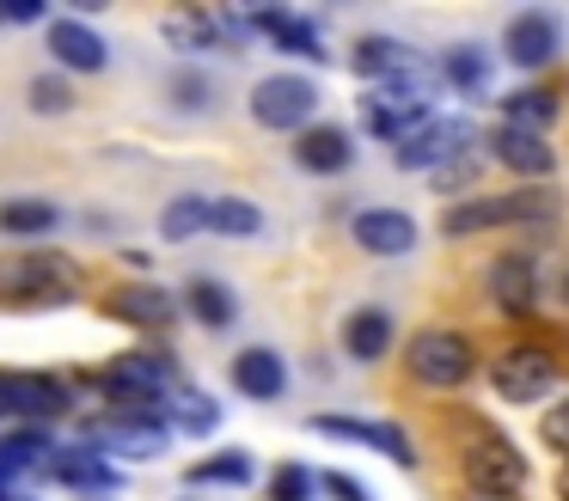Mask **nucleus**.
Returning <instances> with one entry per match:
<instances>
[{"mask_svg":"<svg viewBox=\"0 0 569 501\" xmlns=\"http://www.w3.org/2000/svg\"><path fill=\"white\" fill-rule=\"evenodd\" d=\"M80 288V263L62 251H19L0 263V305H62Z\"/></svg>","mask_w":569,"mask_h":501,"instance_id":"obj_1","label":"nucleus"},{"mask_svg":"<svg viewBox=\"0 0 569 501\" xmlns=\"http://www.w3.org/2000/svg\"><path fill=\"white\" fill-rule=\"evenodd\" d=\"M557 214V196L551 190H508V196H471V202H453L441 214L447 239H471V232H490V227H545Z\"/></svg>","mask_w":569,"mask_h":501,"instance_id":"obj_2","label":"nucleus"},{"mask_svg":"<svg viewBox=\"0 0 569 501\" xmlns=\"http://www.w3.org/2000/svg\"><path fill=\"white\" fill-rule=\"evenodd\" d=\"M405 367H410V379H417V385H429V391H453V385H466V379L478 373V349H471L466 330L429 324V330H417V337H410Z\"/></svg>","mask_w":569,"mask_h":501,"instance_id":"obj_3","label":"nucleus"},{"mask_svg":"<svg viewBox=\"0 0 569 501\" xmlns=\"http://www.w3.org/2000/svg\"><path fill=\"white\" fill-rule=\"evenodd\" d=\"M361 122H368L373 134H386V141H410L417 129H429V73L410 68L398 73V80H386L373 98H361Z\"/></svg>","mask_w":569,"mask_h":501,"instance_id":"obj_4","label":"nucleus"},{"mask_svg":"<svg viewBox=\"0 0 569 501\" xmlns=\"http://www.w3.org/2000/svg\"><path fill=\"white\" fill-rule=\"evenodd\" d=\"M312 110H319V86L300 80V73H270V80L251 92V117L263 129H282V134H307Z\"/></svg>","mask_w":569,"mask_h":501,"instance_id":"obj_5","label":"nucleus"},{"mask_svg":"<svg viewBox=\"0 0 569 501\" xmlns=\"http://www.w3.org/2000/svg\"><path fill=\"white\" fill-rule=\"evenodd\" d=\"M68 403H74V391H68L62 379L0 367V422H7V415H19V422L38 428V422H50V415H62Z\"/></svg>","mask_w":569,"mask_h":501,"instance_id":"obj_6","label":"nucleus"},{"mask_svg":"<svg viewBox=\"0 0 569 501\" xmlns=\"http://www.w3.org/2000/svg\"><path fill=\"white\" fill-rule=\"evenodd\" d=\"M459 471H466V489H483V495H515L527 483V459L515 452V440L502 434H478L466 452H459Z\"/></svg>","mask_w":569,"mask_h":501,"instance_id":"obj_7","label":"nucleus"},{"mask_svg":"<svg viewBox=\"0 0 569 501\" xmlns=\"http://www.w3.org/2000/svg\"><path fill=\"white\" fill-rule=\"evenodd\" d=\"M490 385H496V398H508V403H532L557 385V361L545 349H532V342H520V349H508L502 361L490 367Z\"/></svg>","mask_w":569,"mask_h":501,"instance_id":"obj_8","label":"nucleus"},{"mask_svg":"<svg viewBox=\"0 0 569 501\" xmlns=\"http://www.w3.org/2000/svg\"><path fill=\"white\" fill-rule=\"evenodd\" d=\"M502 49L515 68H545V61H557V49H563V24L551 19V12H515L502 31Z\"/></svg>","mask_w":569,"mask_h":501,"instance_id":"obj_9","label":"nucleus"},{"mask_svg":"<svg viewBox=\"0 0 569 501\" xmlns=\"http://www.w3.org/2000/svg\"><path fill=\"white\" fill-rule=\"evenodd\" d=\"M483 288H490V300L502 305L508 318H527L532 305H539V269H532L527 251H502L483 269Z\"/></svg>","mask_w":569,"mask_h":501,"instance_id":"obj_10","label":"nucleus"},{"mask_svg":"<svg viewBox=\"0 0 569 501\" xmlns=\"http://www.w3.org/2000/svg\"><path fill=\"white\" fill-rule=\"evenodd\" d=\"M312 428H319V434H331V440H349V447H373L380 459L405 464V471L417 464V447H410L392 422H361V415H312Z\"/></svg>","mask_w":569,"mask_h":501,"instance_id":"obj_11","label":"nucleus"},{"mask_svg":"<svg viewBox=\"0 0 569 501\" xmlns=\"http://www.w3.org/2000/svg\"><path fill=\"white\" fill-rule=\"evenodd\" d=\"M459 147H466V122H429V129H417L410 141L392 147V166L398 171H441L447 159H459Z\"/></svg>","mask_w":569,"mask_h":501,"instance_id":"obj_12","label":"nucleus"},{"mask_svg":"<svg viewBox=\"0 0 569 501\" xmlns=\"http://www.w3.org/2000/svg\"><path fill=\"white\" fill-rule=\"evenodd\" d=\"M349 232H356V244L368 257H405L417 244V220L398 214V208H361Z\"/></svg>","mask_w":569,"mask_h":501,"instance_id":"obj_13","label":"nucleus"},{"mask_svg":"<svg viewBox=\"0 0 569 501\" xmlns=\"http://www.w3.org/2000/svg\"><path fill=\"white\" fill-rule=\"evenodd\" d=\"M166 43L172 49H233V12H166Z\"/></svg>","mask_w":569,"mask_h":501,"instance_id":"obj_14","label":"nucleus"},{"mask_svg":"<svg viewBox=\"0 0 569 501\" xmlns=\"http://www.w3.org/2000/svg\"><path fill=\"white\" fill-rule=\"evenodd\" d=\"M104 312H111L117 324H136V330H166L178 318V300L166 288H117L111 300H104Z\"/></svg>","mask_w":569,"mask_h":501,"instance_id":"obj_15","label":"nucleus"},{"mask_svg":"<svg viewBox=\"0 0 569 501\" xmlns=\"http://www.w3.org/2000/svg\"><path fill=\"white\" fill-rule=\"evenodd\" d=\"M490 153L502 159L508 171H520V178H551V166H557V153L545 147V134H527V129H496L490 134Z\"/></svg>","mask_w":569,"mask_h":501,"instance_id":"obj_16","label":"nucleus"},{"mask_svg":"<svg viewBox=\"0 0 569 501\" xmlns=\"http://www.w3.org/2000/svg\"><path fill=\"white\" fill-rule=\"evenodd\" d=\"M233 385L246 391V398H258V403H276V398L288 391L282 354H276V349H246V354H233Z\"/></svg>","mask_w":569,"mask_h":501,"instance_id":"obj_17","label":"nucleus"},{"mask_svg":"<svg viewBox=\"0 0 569 501\" xmlns=\"http://www.w3.org/2000/svg\"><path fill=\"white\" fill-rule=\"evenodd\" d=\"M50 56L62 61V68H74V73H99L104 61V37L99 31H87L80 19H56L50 24Z\"/></svg>","mask_w":569,"mask_h":501,"instance_id":"obj_18","label":"nucleus"},{"mask_svg":"<svg viewBox=\"0 0 569 501\" xmlns=\"http://www.w3.org/2000/svg\"><path fill=\"white\" fill-rule=\"evenodd\" d=\"M349 159H356V147H349L343 129H307L295 147V166L312 171V178H337V171H349Z\"/></svg>","mask_w":569,"mask_h":501,"instance_id":"obj_19","label":"nucleus"},{"mask_svg":"<svg viewBox=\"0 0 569 501\" xmlns=\"http://www.w3.org/2000/svg\"><path fill=\"white\" fill-rule=\"evenodd\" d=\"M349 68H356L361 80H380V86H386V80H398V73L417 68V56H410L398 37H361L356 56H349Z\"/></svg>","mask_w":569,"mask_h":501,"instance_id":"obj_20","label":"nucleus"},{"mask_svg":"<svg viewBox=\"0 0 569 501\" xmlns=\"http://www.w3.org/2000/svg\"><path fill=\"white\" fill-rule=\"evenodd\" d=\"M343 349L356 354V361H380V354L392 349V318H386L380 305H361V312H349Z\"/></svg>","mask_w":569,"mask_h":501,"instance_id":"obj_21","label":"nucleus"},{"mask_svg":"<svg viewBox=\"0 0 569 501\" xmlns=\"http://www.w3.org/2000/svg\"><path fill=\"white\" fill-rule=\"evenodd\" d=\"M50 477L68 489H87V495H104V489H117V471L99 459V452H56L50 459Z\"/></svg>","mask_w":569,"mask_h":501,"instance_id":"obj_22","label":"nucleus"},{"mask_svg":"<svg viewBox=\"0 0 569 501\" xmlns=\"http://www.w3.org/2000/svg\"><path fill=\"white\" fill-rule=\"evenodd\" d=\"M502 122L508 129H527V134H545L557 122V92L545 86H520V92L502 98Z\"/></svg>","mask_w":569,"mask_h":501,"instance_id":"obj_23","label":"nucleus"},{"mask_svg":"<svg viewBox=\"0 0 569 501\" xmlns=\"http://www.w3.org/2000/svg\"><path fill=\"white\" fill-rule=\"evenodd\" d=\"M56 227H62V208L56 202H38V196L0 202V232H13V239H38V232H56Z\"/></svg>","mask_w":569,"mask_h":501,"instance_id":"obj_24","label":"nucleus"},{"mask_svg":"<svg viewBox=\"0 0 569 501\" xmlns=\"http://www.w3.org/2000/svg\"><path fill=\"white\" fill-rule=\"evenodd\" d=\"M184 300H190V312H197V324H209V330H227V324H233V312H239V305H233V293H227L221 281H209V275H202V281H190V288H184Z\"/></svg>","mask_w":569,"mask_h":501,"instance_id":"obj_25","label":"nucleus"},{"mask_svg":"<svg viewBox=\"0 0 569 501\" xmlns=\"http://www.w3.org/2000/svg\"><path fill=\"white\" fill-rule=\"evenodd\" d=\"M209 214H214V196H178V202L160 214V232L166 239H190V232L209 227Z\"/></svg>","mask_w":569,"mask_h":501,"instance_id":"obj_26","label":"nucleus"},{"mask_svg":"<svg viewBox=\"0 0 569 501\" xmlns=\"http://www.w3.org/2000/svg\"><path fill=\"white\" fill-rule=\"evenodd\" d=\"M270 43L282 49V56H300V61H319V56H325V49H319V31H312L307 19H295V12H282V19H276Z\"/></svg>","mask_w":569,"mask_h":501,"instance_id":"obj_27","label":"nucleus"},{"mask_svg":"<svg viewBox=\"0 0 569 501\" xmlns=\"http://www.w3.org/2000/svg\"><path fill=\"white\" fill-rule=\"evenodd\" d=\"M43 452H50V434H43V428H19L13 440H0V477H13V471H26V464H38Z\"/></svg>","mask_w":569,"mask_h":501,"instance_id":"obj_28","label":"nucleus"},{"mask_svg":"<svg viewBox=\"0 0 569 501\" xmlns=\"http://www.w3.org/2000/svg\"><path fill=\"white\" fill-rule=\"evenodd\" d=\"M160 410H166V422H184V428H197V434H202V428L221 422V415H214V403L202 398V391H184V385H178L172 398L160 403Z\"/></svg>","mask_w":569,"mask_h":501,"instance_id":"obj_29","label":"nucleus"},{"mask_svg":"<svg viewBox=\"0 0 569 501\" xmlns=\"http://www.w3.org/2000/svg\"><path fill=\"white\" fill-rule=\"evenodd\" d=\"M214 232H233V239H246V232L263 227V214L251 202H239V196H214V214H209Z\"/></svg>","mask_w":569,"mask_h":501,"instance_id":"obj_30","label":"nucleus"},{"mask_svg":"<svg viewBox=\"0 0 569 501\" xmlns=\"http://www.w3.org/2000/svg\"><path fill=\"white\" fill-rule=\"evenodd\" d=\"M190 483H251V459L246 452H214V459L190 464Z\"/></svg>","mask_w":569,"mask_h":501,"instance_id":"obj_31","label":"nucleus"},{"mask_svg":"<svg viewBox=\"0 0 569 501\" xmlns=\"http://www.w3.org/2000/svg\"><path fill=\"white\" fill-rule=\"evenodd\" d=\"M441 80H453L459 92H478L483 86V56L478 49H453V56L441 61Z\"/></svg>","mask_w":569,"mask_h":501,"instance_id":"obj_32","label":"nucleus"},{"mask_svg":"<svg viewBox=\"0 0 569 501\" xmlns=\"http://www.w3.org/2000/svg\"><path fill=\"white\" fill-rule=\"evenodd\" d=\"M312 483H319V477H312L307 464H276V477H270V501H307V495H312Z\"/></svg>","mask_w":569,"mask_h":501,"instance_id":"obj_33","label":"nucleus"},{"mask_svg":"<svg viewBox=\"0 0 569 501\" xmlns=\"http://www.w3.org/2000/svg\"><path fill=\"white\" fill-rule=\"evenodd\" d=\"M74 104V92H68V80H56V73H43V80H31V110H43V117H56V110Z\"/></svg>","mask_w":569,"mask_h":501,"instance_id":"obj_34","label":"nucleus"},{"mask_svg":"<svg viewBox=\"0 0 569 501\" xmlns=\"http://www.w3.org/2000/svg\"><path fill=\"white\" fill-rule=\"evenodd\" d=\"M539 434H545V447H551L557 459L569 464V398H557V410L545 415V428H539Z\"/></svg>","mask_w":569,"mask_h":501,"instance_id":"obj_35","label":"nucleus"},{"mask_svg":"<svg viewBox=\"0 0 569 501\" xmlns=\"http://www.w3.org/2000/svg\"><path fill=\"white\" fill-rule=\"evenodd\" d=\"M172 98H178V110H202V104H209V80H202V73H178Z\"/></svg>","mask_w":569,"mask_h":501,"instance_id":"obj_36","label":"nucleus"},{"mask_svg":"<svg viewBox=\"0 0 569 501\" xmlns=\"http://www.w3.org/2000/svg\"><path fill=\"white\" fill-rule=\"evenodd\" d=\"M319 489H331L337 501H368V483H356V477H343V471H319Z\"/></svg>","mask_w":569,"mask_h":501,"instance_id":"obj_37","label":"nucleus"},{"mask_svg":"<svg viewBox=\"0 0 569 501\" xmlns=\"http://www.w3.org/2000/svg\"><path fill=\"white\" fill-rule=\"evenodd\" d=\"M0 19H7V24H31V19H43V0H7Z\"/></svg>","mask_w":569,"mask_h":501,"instance_id":"obj_38","label":"nucleus"},{"mask_svg":"<svg viewBox=\"0 0 569 501\" xmlns=\"http://www.w3.org/2000/svg\"><path fill=\"white\" fill-rule=\"evenodd\" d=\"M551 288H557V300H563V305H569V263H563V269H557V281H551Z\"/></svg>","mask_w":569,"mask_h":501,"instance_id":"obj_39","label":"nucleus"},{"mask_svg":"<svg viewBox=\"0 0 569 501\" xmlns=\"http://www.w3.org/2000/svg\"><path fill=\"white\" fill-rule=\"evenodd\" d=\"M459 501H515V495H483V489H466Z\"/></svg>","mask_w":569,"mask_h":501,"instance_id":"obj_40","label":"nucleus"},{"mask_svg":"<svg viewBox=\"0 0 569 501\" xmlns=\"http://www.w3.org/2000/svg\"><path fill=\"white\" fill-rule=\"evenodd\" d=\"M557 501H569V464L557 471Z\"/></svg>","mask_w":569,"mask_h":501,"instance_id":"obj_41","label":"nucleus"}]
</instances>
